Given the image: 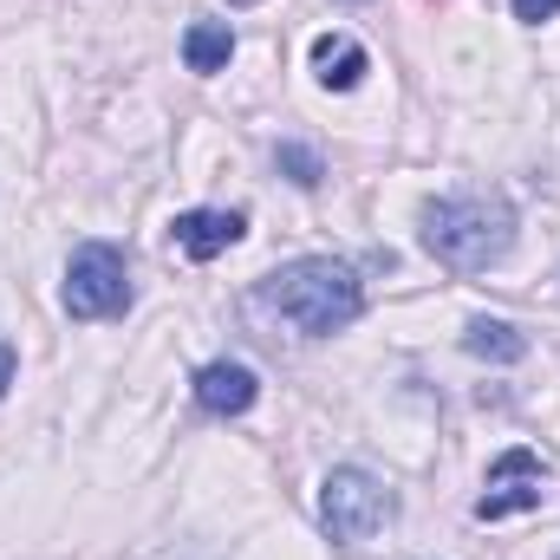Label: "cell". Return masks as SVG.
Wrapping results in <instances>:
<instances>
[{"label":"cell","instance_id":"277c9868","mask_svg":"<svg viewBox=\"0 0 560 560\" xmlns=\"http://www.w3.org/2000/svg\"><path fill=\"white\" fill-rule=\"evenodd\" d=\"M131 306V268L112 242H85L66 261V313L72 319H118Z\"/></svg>","mask_w":560,"mask_h":560},{"label":"cell","instance_id":"ba28073f","mask_svg":"<svg viewBox=\"0 0 560 560\" xmlns=\"http://www.w3.org/2000/svg\"><path fill=\"white\" fill-rule=\"evenodd\" d=\"M365 46L359 39H346V33H326V39H313V72H319V85H332V92H352L359 79H365Z\"/></svg>","mask_w":560,"mask_h":560},{"label":"cell","instance_id":"8992f818","mask_svg":"<svg viewBox=\"0 0 560 560\" xmlns=\"http://www.w3.org/2000/svg\"><path fill=\"white\" fill-rule=\"evenodd\" d=\"M242 235H248V215H242V209H183V215L170 222V242H176V255H189V261H215V255H229Z\"/></svg>","mask_w":560,"mask_h":560},{"label":"cell","instance_id":"52a82bcc","mask_svg":"<svg viewBox=\"0 0 560 560\" xmlns=\"http://www.w3.org/2000/svg\"><path fill=\"white\" fill-rule=\"evenodd\" d=\"M255 398H261V378L248 365H235V359H215V365L196 372V405L215 411V418H242Z\"/></svg>","mask_w":560,"mask_h":560},{"label":"cell","instance_id":"7c38bea8","mask_svg":"<svg viewBox=\"0 0 560 560\" xmlns=\"http://www.w3.org/2000/svg\"><path fill=\"white\" fill-rule=\"evenodd\" d=\"M555 13H560V0H515V20H528V26H541Z\"/></svg>","mask_w":560,"mask_h":560},{"label":"cell","instance_id":"5bb4252c","mask_svg":"<svg viewBox=\"0 0 560 560\" xmlns=\"http://www.w3.org/2000/svg\"><path fill=\"white\" fill-rule=\"evenodd\" d=\"M235 7H255V0H235Z\"/></svg>","mask_w":560,"mask_h":560},{"label":"cell","instance_id":"6da1fadb","mask_svg":"<svg viewBox=\"0 0 560 560\" xmlns=\"http://www.w3.org/2000/svg\"><path fill=\"white\" fill-rule=\"evenodd\" d=\"M255 306L275 313L280 326H293L300 339H326V332H339V326L359 319L365 287H359V275L346 261L306 255V261H287V268H275V275L261 280L255 287Z\"/></svg>","mask_w":560,"mask_h":560},{"label":"cell","instance_id":"4fadbf2b","mask_svg":"<svg viewBox=\"0 0 560 560\" xmlns=\"http://www.w3.org/2000/svg\"><path fill=\"white\" fill-rule=\"evenodd\" d=\"M13 372H20V352L0 339V398H7V385H13Z\"/></svg>","mask_w":560,"mask_h":560},{"label":"cell","instance_id":"3957f363","mask_svg":"<svg viewBox=\"0 0 560 560\" xmlns=\"http://www.w3.org/2000/svg\"><path fill=\"white\" fill-rule=\"evenodd\" d=\"M392 515H398L392 489H385L378 476H365V469H332V476L319 482V522H326V535L346 541V548L372 541Z\"/></svg>","mask_w":560,"mask_h":560},{"label":"cell","instance_id":"8fae6325","mask_svg":"<svg viewBox=\"0 0 560 560\" xmlns=\"http://www.w3.org/2000/svg\"><path fill=\"white\" fill-rule=\"evenodd\" d=\"M280 170H287L293 183H306V189L319 183V156H313V150H300V143H280Z\"/></svg>","mask_w":560,"mask_h":560},{"label":"cell","instance_id":"7a4b0ae2","mask_svg":"<svg viewBox=\"0 0 560 560\" xmlns=\"http://www.w3.org/2000/svg\"><path fill=\"white\" fill-rule=\"evenodd\" d=\"M423 248L450 268V275H482L515 248V209L495 189H463V196H436L423 209Z\"/></svg>","mask_w":560,"mask_h":560},{"label":"cell","instance_id":"30bf717a","mask_svg":"<svg viewBox=\"0 0 560 560\" xmlns=\"http://www.w3.org/2000/svg\"><path fill=\"white\" fill-rule=\"evenodd\" d=\"M229 52H235V33H229L222 20H202V26L183 33V59H189V72H222Z\"/></svg>","mask_w":560,"mask_h":560},{"label":"cell","instance_id":"9c48e42d","mask_svg":"<svg viewBox=\"0 0 560 560\" xmlns=\"http://www.w3.org/2000/svg\"><path fill=\"white\" fill-rule=\"evenodd\" d=\"M463 352H476V359H495V365H515V359L528 352V339H522L509 319H469V332H463Z\"/></svg>","mask_w":560,"mask_h":560},{"label":"cell","instance_id":"5b68a950","mask_svg":"<svg viewBox=\"0 0 560 560\" xmlns=\"http://www.w3.org/2000/svg\"><path fill=\"white\" fill-rule=\"evenodd\" d=\"M548 495V469L535 450H502L495 469H489V489L476 495V522H502V515H522V509H541Z\"/></svg>","mask_w":560,"mask_h":560}]
</instances>
